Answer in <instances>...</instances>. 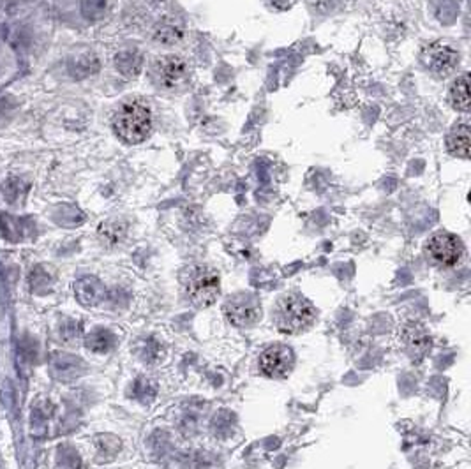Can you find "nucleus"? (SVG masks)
I'll return each mask as SVG.
<instances>
[{
	"instance_id": "f257e3e1",
	"label": "nucleus",
	"mask_w": 471,
	"mask_h": 469,
	"mask_svg": "<svg viewBox=\"0 0 471 469\" xmlns=\"http://www.w3.org/2000/svg\"><path fill=\"white\" fill-rule=\"evenodd\" d=\"M113 131L124 144L138 145L150 136L152 113L140 101L124 103L113 117Z\"/></svg>"
},
{
	"instance_id": "f03ea898",
	"label": "nucleus",
	"mask_w": 471,
	"mask_h": 469,
	"mask_svg": "<svg viewBox=\"0 0 471 469\" xmlns=\"http://www.w3.org/2000/svg\"><path fill=\"white\" fill-rule=\"evenodd\" d=\"M316 321V309L302 295H284L276 309V326L283 334H300Z\"/></svg>"
},
{
	"instance_id": "7ed1b4c3",
	"label": "nucleus",
	"mask_w": 471,
	"mask_h": 469,
	"mask_svg": "<svg viewBox=\"0 0 471 469\" xmlns=\"http://www.w3.org/2000/svg\"><path fill=\"white\" fill-rule=\"evenodd\" d=\"M182 286H184L189 302L196 307H209L218 300L219 293H221L219 274L205 265L188 268L182 277Z\"/></svg>"
},
{
	"instance_id": "20e7f679",
	"label": "nucleus",
	"mask_w": 471,
	"mask_h": 469,
	"mask_svg": "<svg viewBox=\"0 0 471 469\" xmlns=\"http://www.w3.org/2000/svg\"><path fill=\"white\" fill-rule=\"evenodd\" d=\"M223 312L232 325L239 328H249L262 318V304L256 295L237 293L225 302Z\"/></svg>"
},
{
	"instance_id": "39448f33",
	"label": "nucleus",
	"mask_w": 471,
	"mask_h": 469,
	"mask_svg": "<svg viewBox=\"0 0 471 469\" xmlns=\"http://www.w3.org/2000/svg\"><path fill=\"white\" fill-rule=\"evenodd\" d=\"M426 253L440 267H456L463 258L464 247L456 234L440 231L427 240Z\"/></svg>"
},
{
	"instance_id": "423d86ee",
	"label": "nucleus",
	"mask_w": 471,
	"mask_h": 469,
	"mask_svg": "<svg viewBox=\"0 0 471 469\" xmlns=\"http://www.w3.org/2000/svg\"><path fill=\"white\" fill-rule=\"evenodd\" d=\"M189 67L188 62L181 55H164L155 60L152 67V76L154 81L162 88H177L188 78Z\"/></svg>"
},
{
	"instance_id": "0eeeda50",
	"label": "nucleus",
	"mask_w": 471,
	"mask_h": 469,
	"mask_svg": "<svg viewBox=\"0 0 471 469\" xmlns=\"http://www.w3.org/2000/svg\"><path fill=\"white\" fill-rule=\"evenodd\" d=\"M295 365V353L290 346L276 344L267 348L260 356V369L274 379L286 378Z\"/></svg>"
},
{
	"instance_id": "6e6552de",
	"label": "nucleus",
	"mask_w": 471,
	"mask_h": 469,
	"mask_svg": "<svg viewBox=\"0 0 471 469\" xmlns=\"http://www.w3.org/2000/svg\"><path fill=\"white\" fill-rule=\"evenodd\" d=\"M422 62L431 73L438 74V76H447L459 64V53L449 44L431 43L423 48Z\"/></svg>"
},
{
	"instance_id": "1a4fd4ad",
	"label": "nucleus",
	"mask_w": 471,
	"mask_h": 469,
	"mask_svg": "<svg viewBox=\"0 0 471 469\" xmlns=\"http://www.w3.org/2000/svg\"><path fill=\"white\" fill-rule=\"evenodd\" d=\"M401 344L402 349L408 353L409 358L422 360L431 349L433 341L426 326L416 321H408L401 328Z\"/></svg>"
},
{
	"instance_id": "9d476101",
	"label": "nucleus",
	"mask_w": 471,
	"mask_h": 469,
	"mask_svg": "<svg viewBox=\"0 0 471 469\" xmlns=\"http://www.w3.org/2000/svg\"><path fill=\"white\" fill-rule=\"evenodd\" d=\"M83 369V363L80 358L67 353H53L50 356V370H52L53 378L59 382H71L78 378Z\"/></svg>"
},
{
	"instance_id": "9b49d317",
	"label": "nucleus",
	"mask_w": 471,
	"mask_h": 469,
	"mask_svg": "<svg viewBox=\"0 0 471 469\" xmlns=\"http://www.w3.org/2000/svg\"><path fill=\"white\" fill-rule=\"evenodd\" d=\"M74 295H76L78 302L87 307H94V305L101 304L106 297V290H104L103 283L96 277H81L80 281H76L74 284Z\"/></svg>"
},
{
	"instance_id": "f8f14e48",
	"label": "nucleus",
	"mask_w": 471,
	"mask_h": 469,
	"mask_svg": "<svg viewBox=\"0 0 471 469\" xmlns=\"http://www.w3.org/2000/svg\"><path fill=\"white\" fill-rule=\"evenodd\" d=\"M447 147L452 155L457 158H470V127L468 124H459L452 129L447 138Z\"/></svg>"
},
{
	"instance_id": "ddd939ff",
	"label": "nucleus",
	"mask_w": 471,
	"mask_h": 469,
	"mask_svg": "<svg viewBox=\"0 0 471 469\" xmlns=\"http://www.w3.org/2000/svg\"><path fill=\"white\" fill-rule=\"evenodd\" d=\"M53 281H55V274L48 265H36L29 274V286L32 293H48L53 286Z\"/></svg>"
},
{
	"instance_id": "4468645a",
	"label": "nucleus",
	"mask_w": 471,
	"mask_h": 469,
	"mask_svg": "<svg viewBox=\"0 0 471 469\" xmlns=\"http://www.w3.org/2000/svg\"><path fill=\"white\" fill-rule=\"evenodd\" d=\"M143 66V57L138 50H124L115 57V67L124 76H136Z\"/></svg>"
},
{
	"instance_id": "2eb2a0df",
	"label": "nucleus",
	"mask_w": 471,
	"mask_h": 469,
	"mask_svg": "<svg viewBox=\"0 0 471 469\" xmlns=\"http://www.w3.org/2000/svg\"><path fill=\"white\" fill-rule=\"evenodd\" d=\"M450 101L457 111H470V74L464 73L450 87Z\"/></svg>"
},
{
	"instance_id": "dca6fc26",
	"label": "nucleus",
	"mask_w": 471,
	"mask_h": 469,
	"mask_svg": "<svg viewBox=\"0 0 471 469\" xmlns=\"http://www.w3.org/2000/svg\"><path fill=\"white\" fill-rule=\"evenodd\" d=\"M125 233H127V226L125 223L118 219H110L106 223H103L97 230V234H99L101 242L106 244V246L113 247L118 246L122 240L125 239Z\"/></svg>"
},
{
	"instance_id": "f3484780",
	"label": "nucleus",
	"mask_w": 471,
	"mask_h": 469,
	"mask_svg": "<svg viewBox=\"0 0 471 469\" xmlns=\"http://www.w3.org/2000/svg\"><path fill=\"white\" fill-rule=\"evenodd\" d=\"M184 36V29L175 20L166 18L155 27V39L162 44H177Z\"/></svg>"
},
{
	"instance_id": "a211bd4d",
	"label": "nucleus",
	"mask_w": 471,
	"mask_h": 469,
	"mask_svg": "<svg viewBox=\"0 0 471 469\" xmlns=\"http://www.w3.org/2000/svg\"><path fill=\"white\" fill-rule=\"evenodd\" d=\"M85 344L96 353H106L113 346V335L108 330H94L92 334L87 335Z\"/></svg>"
},
{
	"instance_id": "6ab92c4d",
	"label": "nucleus",
	"mask_w": 471,
	"mask_h": 469,
	"mask_svg": "<svg viewBox=\"0 0 471 469\" xmlns=\"http://www.w3.org/2000/svg\"><path fill=\"white\" fill-rule=\"evenodd\" d=\"M59 335L66 344H71V342H76L81 335V325L74 319H67L60 325L59 328Z\"/></svg>"
},
{
	"instance_id": "aec40b11",
	"label": "nucleus",
	"mask_w": 471,
	"mask_h": 469,
	"mask_svg": "<svg viewBox=\"0 0 471 469\" xmlns=\"http://www.w3.org/2000/svg\"><path fill=\"white\" fill-rule=\"evenodd\" d=\"M269 2L277 11H286V9H290L295 4V0H269Z\"/></svg>"
}]
</instances>
